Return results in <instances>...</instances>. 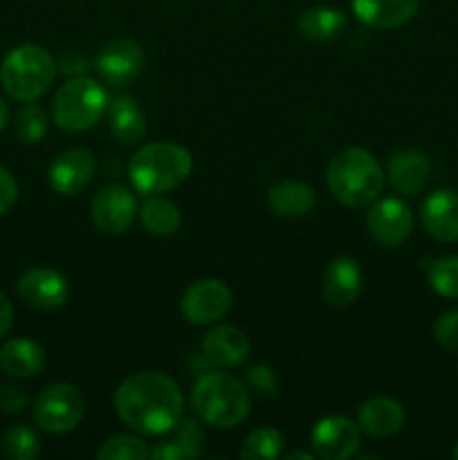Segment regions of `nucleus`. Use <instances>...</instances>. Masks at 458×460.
Listing matches in <instances>:
<instances>
[{"instance_id": "1", "label": "nucleus", "mask_w": 458, "mask_h": 460, "mask_svg": "<svg viewBox=\"0 0 458 460\" xmlns=\"http://www.w3.org/2000/svg\"><path fill=\"white\" fill-rule=\"evenodd\" d=\"M112 404L121 422L142 436L169 434L184 411L178 382L160 371H139L126 377L115 389Z\"/></svg>"}, {"instance_id": "2", "label": "nucleus", "mask_w": 458, "mask_h": 460, "mask_svg": "<svg viewBox=\"0 0 458 460\" xmlns=\"http://www.w3.org/2000/svg\"><path fill=\"white\" fill-rule=\"evenodd\" d=\"M326 184L332 198L344 207H368L384 189L380 162L359 146H348L332 155L326 169Z\"/></svg>"}, {"instance_id": "3", "label": "nucleus", "mask_w": 458, "mask_h": 460, "mask_svg": "<svg viewBox=\"0 0 458 460\" xmlns=\"http://www.w3.org/2000/svg\"><path fill=\"white\" fill-rule=\"evenodd\" d=\"M191 404L205 425L218 429L242 425L251 411L247 385L223 371H209L198 377L191 391Z\"/></svg>"}, {"instance_id": "4", "label": "nucleus", "mask_w": 458, "mask_h": 460, "mask_svg": "<svg viewBox=\"0 0 458 460\" xmlns=\"http://www.w3.org/2000/svg\"><path fill=\"white\" fill-rule=\"evenodd\" d=\"M193 171V157L173 142H153L139 148L128 164L133 187L142 196H160L187 182Z\"/></svg>"}, {"instance_id": "5", "label": "nucleus", "mask_w": 458, "mask_h": 460, "mask_svg": "<svg viewBox=\"0 0 458 460\" xmlns=\"http://www.w3.org/2000/svg\"><path fill=\"white\" fill-rule=\"evenodd\" d=\"M57 76V58L36 43L13 48L0 63V85L13 102H36Z\"/></svg>"}, {"instance_id": "6", "label": "nucleus", "mask_w": 458, "mask_h": 460, "mask_svg": "<svg viewBox=\"0 0 458 460\" xmlns=\"http://www.w3.org/2000/svg\"><path fill=\"white\" fill-rule=\"evenodd\" d=\"M108 103V93L99 81L84 75L75 76L54 94L52 119L66 133H84L99 124Z\"/></svg>"}, {"instance_id": "7", "label": "nucleus", "mask_w": 458, "mask_h": 460, "mask_svg": "<svg viewBox=\"0 0 458 460\" xmlns=\"http://www.w3.org/2000/svg\"><path fill=\"white\" fill-rule=\"evenodd\" d=\"M31 416L36 427L48 434H67L84 420L85 398L76 385L58 382L40 391L31 407Z\"/></svg>"}, {"instance_id": "8", "label": "nucleus", "mask_w": 458, "mask_h": 460, "mask_svg": "<svg viewBox=\"0 0 458 460\" xmlns=\"http://www.w3.org/2000/svg\"><path fill=\"white\" fill-rule=\"evenodd\" d=\"M232 290L218 279H200L184 290L180 310L189 323L209 326L220 322L232 308Z\"/></svg>"}, {"instance_id": "9", "label": "nucleus", "mask_w": 458, "mask_h": 460, "mask_svg": "<svg viewBox=\"0 0 458 460\" xmlns=\"http://www.w3.org/2000/svg\"><path fill=\"white\" fill-rule=\"evenodd\" d=\"M139 214L137 198L121 184H110L94 193L90 202V216L97 229L106 234H124L133 227Z\"/></svg>"}, {"instance_id": "10", "label": "nucleus", "mask_w": 458, "mask_h": 460, "mask_svg": "<svg viewBox=\"0 0 458 460\" xmlns=\"http://www.w3.org/2000/svg\"><path fill=\"white\" fill-rule=\"evenodd\" d=\"M368 236L382 247H400L413 232V214L400 198H384L368 209Z\"/></svg>"}, {"instance_id": "11", "label": "nucleus", "mask_w": 458, "mask_h": 460, "mask_svg": "<svg viewBox=\"0 0 458 460\" xmlns=\"http://www.w3.org/2000/svg\"><path fill=\"white\" fill-rule=\"evenodd\" d=\"M310 447L323 460H348L359 449V427L346 416H326L313 427Z\"/></svg>"}, {"instance_id": "12", "label": "nucleus", "mask_w": 458, "mask_h": 460, "mask_svg": "<svg viewBox=\"0 0 458 460\" xmlns=\"http://www.w3.org/2000/svg\"><path fill=\"white\" fill-rule=\"evenodd\" d=\"M18 296L30 308L49 313L66 304L70 296V283L52 268H31L18 279Z\"/></svg>"}, {"instance_id": "13", "label": "nucleus", "mask_w": 458, "mask_h": 460, "mask_svg": "<svg viewBox=\"0 0 458 460\" xmlns=\"http://www.w3.org/2000/svg\"><path fill=\"white\" fill-rule=\"evenodd\" d=\"M97 171V157L88 148H70L54 157L48 171V182L58 196H76L84 191Z\"/></svg>"}, {"instance_id": "14", "label": "nucleus", "mask_w": 458, "mask_h": 460, "mask_svg": "<svg viewBox=\"0 0 458 460\" xmlns=\"http://www.w3.org/2000/svg\"><path fill=\"white\" fill-rule=\"evenodd\" d=\"M144 52L133 39H115L97 54V75L110 85H124L142 72Z\"/></svg>"}, {"instance_id": "15", "label": "nucleus", "mask_w": 458, "mask_h": 460, "mask_svg": "<svg viewBox=\"0 0 458 460\" xmlns=\"http://www.w3.org/2000/svg\"><path fill=\"white\" fill-rule=\"evenodd\" d=\"M362 268L350 256H337L330 261L321 279V296L328 305L344 308L353 304L362 292Z\"/></svg>"}, {"instance_id": "16", "label": "nucleus", "mask_w": 458, "mask_h": 460, "mask_svg": "<svg viewBox=\"0 0 458 460\" xmlns=\"http://www.w3.org/2000/svg\"><path fill=\"white\" fill-rule=\"evenodd\" d=\"M422 227L440 243H458V193L454 189H438L420 209Z\"/></svg>"}, {"instance_id": "17", "label": "nucleus", "mask_w": 458, "mask_h": 460, "mask_svg": "<svg viewBox=\"0 0 458 460\" xmlns=\"http://www.w3.org/2000/svg\"><path fill=\"white\" fill-rule=\"evenodd\" d=\"M250 337L236 326H216L202 340V353L214 367H241L250 358Z\"/></svg>"}, {"instance_id": "18", "label": "nucleus", "mask_w": 458, "mask_h": 460, "mask_svg": "<svg viewBox=\"0 0 458 460\" xmlns=\"http://www.w3.org/2000/svg\"><path fill=\"white\" fill-rule=\"evenodd\" d=\"M389 182L402 196H418L427 187L431 175V160L427 153L409 148L398 151L389 160Z\"/></svg>"}, {"instance_id": "19", "label": "nucleus", "mask_w": 458, "mask_h": 460, "mask_svg": "<svg viewBox=\"0 0 458 460\" xmlns=\"http://www.w3.org/2000/svg\"><path fill=\"white\" fill-rule=\"evenodd\" d=\"M404 425V409L398 400L377 395L366 400L357 411V427L371 438H391Z\"/></svg>"}, {"instance_id": "20", "label": "nucleus", "mask_w": 458, "mask_h": 460, "mask_svg": "<svg viewBox=\"0 0 458 460\" xmlns=\"http://www.w3.org/2000/svg\"><path fill=\"white\" fill-rule=\"evenodd\" d=\"M355 16L375 30H395L418 13L420 0H350Z\"/></svg>"}, {"instance_id": "21", "label": "nucleus", "mask_w": 458, "mask_h": 460, "mask_svg": "<svg viewBox=\"0 0 458 460\" xmlns=\"http://www.w3.org/2000/svg\"><path fill=\"white\" fill-rule=\"evenodd\" d=\"M108 128L119 144H137L146 135V115L130 97H117L108 103Z\"/></svg>"}, {"instance_id": "22", "label": "nucleus", "mask_w": 458, "mask_h": 460, "mask_svg": "<svg viewBox=\"0 0 458 460\" xmlns=\"http://www.w3.org/2000/svg\"><path fill=\"white\" fill-rule=\"evenodd\" d=\"M0 367L7 376L27 380V377H34L43 371L45 350L40 349L39 341L16 337L0 349Z\"/></svg>"}, {"instance_id": "23", "label": "nucleus", "mask_w": 458, "mask_h": 460, "mask_svg": "<svg viewBox=\"0 0 458 460\" xmlns=\"http://www.w3.org/2000/svg\"><path fill=\"white\" fill-rule=\"evenodd\" d=\"M314 189L299 180H283L269 187L268 205L269 209L283 218H301L314 209Z\"/></svg>"}, {"instance_id": "24", "label": "nucleus", "mask_w": 458, "mask_h": 460, "mask_svg": "<svg viewBox=\"0 0 458 460\" xmlns=\"http://www.w3.org/2000/svg\"><path fill=\"white\" fill-rule=\"evenodd\" d=\"M346 22H348V18L341 9L314 4L301 13L296 27H299V34L310 43H330L337 36L344 34Z\"/></svg>"}, {"instance_id": "25", "label": "nucleus", "mask_w": 458, "mask_h": 460, "mask_svg": "<svg viewBox=\"0 0 458 460\" xmlns=\"http://www.w3.org/2000/svg\"><path fill=\"white\" fill-rule=\"evenodd\" d=\"M139 220H142V227L151 236L162 238L178 232L180 223H182V214H180V209L171 200L153 196L144 200V205L139 207Z\"/></svg>"}, {"instance_id": "26", "label": "nucleus", "mask_w": 458, "mask_h": 460, "mask_svg": "<svg viewBox=\"0 0 458 460\" xmlns=\"http://www.w3.org/2000/svg\"><path fill=\"white\" fill-rule=\"evenodd\" d=\"M283 434L274 427H260L251 431L241 447L242 460H272L278 458L283 452Z\"/></svg>"}, {"instance_id": "27", "label": "nucleus", "mask_w": 458, "mask_h": 460, "mask_svg": "<svg viewBox=\"0 0 458 460\" xmlns=\"http://www.w3.org/2000/svg\"><path fill=\"white\" fill-rule=\"evenodd\" d=\"M0 452L9 460H34L40 454V440L34 429L16 425L0 440Z\"/></svg>"}, {"instance_id": "28", "label": "nucleus", "mask_w": 458, "mask_h": 460, "mask_svg": "<svg viewBox=\"0 0 458 460\" xmlns=\"http://www.w3.org/2000/svg\"><path fill=\"white\" fill-rule=\"evenodd\" d=\"M99 460H148V445L142 436L117 434L103 440L97 449Z\"/></svg>"}, {"instance_id": "29", "label": "nucleus", "mask_w": 458, "mask_h": 460, "mask_svg": "<svg viewBox=\"0 0 458 460\" xmlns=\"http://www.w3.org/2000/svg\"><path fill=\"white\" fill-rule=\"evenodd\" d=\"M13 130L22 144H39L48 135V115L39 103L25 102L21 111L16 112Z\"/></svg>"}, {"instance_id": "30", "label": "nucleus", "mask_w": 458, "mask_h": 460, "mask_svg": "<svg viewBox=\"0 0 458 460\" xmlns=\"http://www.w3.org/2000/svg\"><path fill=\"white\" fill-rule=\"evenodd\" d=\"M429 286L445 299H458V256H443L429 263Z\"/></svg>"}, {"instance_id": "31", "label": "nucleus", "mask_w": 458, "mask_h": 460, "mask_svg": "<svg viewBox=\"0 0 458 460\" xmlns=\"http://www.w3.org/2000/svg\"><path fill=\"white\" fill-rule=\"evenodd\" d=\"M175 440H178V445L182 447L184 458L200 456L207 440L205 427H202L200 418H198V420H193V418H189V420H180L178 427H175Z\"/></svg>"}, {"instance_id": "32", "label": "nucleus", "mask_w": 458, "mask_h": 460, "mask_svg": "<svg viewBox=\"0 0 458 460\" xmlns=\"http://www.w3.org/2000/svg\"><path fill=\"white\" fill-rule=\"evenodd\" d=\"M245 382L250 391H254L260 398H274L277 395V376L269 367H251L245 371Z\"/></svg>"}, {"instance_id": "33", "label": "nucleus", "mask_w": 458, "mask_h": 460, "mask_svg": "<svg viewBox=\"0 0 458 460\" xmlns=\"http://www.w3.org/2000/svg\"><path fill=\"white\" fill-rule=\"evenodd\" d=\"M434 337L443 349L458 353V310L440 314L438 322L434 323Z\"/></svg>"}, {"instance_id": "34", "label": "nucleus", "mask_w": 458, "mask_h": 460, "mask_svg": "<svg viewBox=\"0 0 458 460\" xmlns=\"http://www.w3.org/2000/svg\"><path fill=\"white\" fill-rule=\"evenodd\" d=\"M30 404V395L13 385L0 386V411L4 413H22Z\"/></svg>"}, {"instance_id": "35", "label": "nucleus", "mask_w": 458, "mask_h": 460, "mask_svg": "<svg viewBox=\"0 0 458 460\" xmlns=\"http://www.w3.org/2000/svg\"><path fill=\"white\" fill-rule=\"evenodd\" d=\"M18 202V184L4 166H0V216L12 211Z\"/></svg>"}, {"instance_id": "36", "label": "nucleus", "mask_w": 458, "mask_h": 460, "mask_svg": "<svg viewBox=\"0 0 458 460\" xmlns=\"http://www.w3.org/2000/svg\"><path fill=\"white\" fill-rule=\"evenodd\" d=\"M57 70H61L63 75H84L85 70H88V58L81 57L79 52H75V49H70V52H63L61 58L57 61Z\"/></svg>"}, {"instance_id": "37", "label": "nucleus", "mask_w": 458, "mask_h": 460, "mask_svg": "<svg viewBox=\"0 0 458 460\" xmlns=\"http://www.w3.org/2000/svg\"><path fill=\"white\" fill-rule=\"evenodd\" d=\"M148 458L151 460H184L182 447L178 440H160L153 447H148Z\"/></svg>"}, {"instance_id": "38", "label": "nucleus", "mask_w": 458, "mask_h": 460, "mask_svg": "<svg viewBox=\"0 0 458 460\" xmlns=\"http://www.w3.org/2000/svg\"><path fill=\"white\" fill-rule=\"evenodd\" d=\"M12 322H13V310H12V304H9L7 296L0 292V337H4L9 332V328H12Z\"/></svg>"}, {"instance_id": "39", "label": "nucleus", "mask_w": 458, "mask_h": 460, "mask_svg": "<svg viewBox=\"0 0 458 460\" xmlns=\"http://www.w3.org/2000/svg\"><path fill=\"white\" fill-rule=\"evenodd\" d=\"M9 124V106L3 97H0V130Z\"/></svg>"}, {"instance_id": "40", "label": "nucleus", "mask_w": 458, "mask_h": 460, "mask_svg": "<svg viewBox=\"0 0 458 460\" xmlns=\"http://www.w3.org/2000/svg\"><path fill=\"white\" fill-rule=\"evenodd\" d=\"M286 458H287V460H296V458H301V460H313L314 454H313V452H292V454H286Z\"/></svg>"}, {"instance_id": "41", "label": "nucleus", "mask_w": 458, "mask_h": 460, "mask_svg": "<svg viewBox=\"0 0 458 460\" xmlns=\"http://www.w3.org/2000/svg\"><path fill=\"white\" fill-rule=\"evenodd\" d=\"M452 458H456V460H458V443H456V447L452 449Z\"/></svg>"}]
</instances>
